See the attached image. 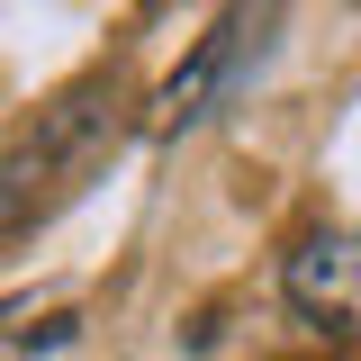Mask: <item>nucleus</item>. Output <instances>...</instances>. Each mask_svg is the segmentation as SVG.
<instances>
[{"instance_id": "f257e3e1", "label": "nucleus", "mask_w": 361, "mask_h": 361, "mask_svg": "<svg viewBox=\"0 0 361 361\" xmlns=\"http://www.w3.org/2000/svg\"><path fill=\"white\" fill-rule=\"evenodd\" d=\"M127 135H135V90L118 63L63 82L27 127H9L0 135V244H27L37 226H54L127 154Z\"/></svg>"}, {"instance_id": "f03ea898", "label": "nucleus", "mask_w": 361, "mask_h": 361, "mask_svg": "<svg viewBox=\"0 0 361 361\" xmlns=\"http://www.w3.org/2000/svg\"><path fill=\"white\" fill-rule=\"evenodd\" d=\"M271 27H280V0H235V9H217V27L190 45V63L163 82L154 127L180 135V127H208L217 109H235L244 82L262 73V54H271Z\"/></svg>"}, {"instance_id": "7ed1b4c3", "label": "nucleus", "mask_w": 361, "mask_h": 361, "mask_svg": "<svg viewBox=\"0 0 361 361\" xmlns=\"http://www.w3.org/2000/svg\"><path fill=\"white\" fill-rule=\"evenodd\" d=\"M289 316L325 343H361V226H307L280 262Z\"/></svg>"}, {"instance_id": "20e7f679", "label": "nucleus", "mask_w": 361, "mask_h": 361, "mask_svg": "<svg viewBox=\"0 0 361 361\" xmlns=\"http://www.w3.org/2000/svg\"><path fill=\"white\" fill-rule=\"evenodd\" d=\"M82 343V307L73 298H9L0 307V361H54Z\"/></svg>"}]
</instances>
